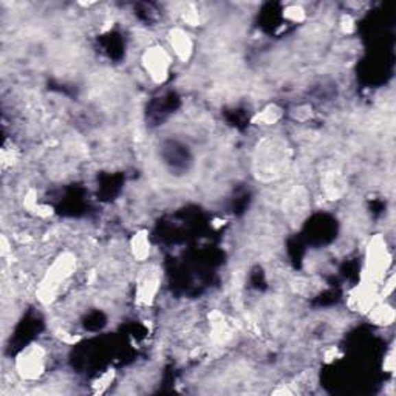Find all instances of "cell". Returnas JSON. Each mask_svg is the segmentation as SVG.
I'll return each instance as SVG.
<instances>
[{
    "instance_id": "6da1fadb",
    "label": "cell",
    "mask_w": 396,
    "mask_h": 396,
    "mask_svg": "<svg viewBox=\"0 0 396 396\" xmlns=\"http://www.w3.org/2000/svg\"><path fill=\"white\" fill-rule=\"evenodd\" d=\"M291 166V148L280 137H266L254 150L253 169L260 181H276L286 175Z\"/></svg>"
},
{
    "instance_id": "7a4b0ae2",
    "label": "cell",
    "mask_w": 396,
    "mask_h": 396,
    "mask_svg": "<svg viewBox=\"0 0 396 396\" xmlns=\"http://www.w3.org/2000/svg\"><path fill=\"white\" fill-rule=\"evenodd\" d=\"M76 270V257L70 253L60 254L48 268L38 290V297L44 303H51L59 294L60 286L69 280Z\"/></svg>"
},
{
    "instance_id": "3957f363",
    "label": "cell",
    "mask_w": 396,
    "mask_h": 396,
    "mask_svg": "<svg viewBox=\"0 0 396 396\" xmlns=\"http://www.w3.org/2000/svg\"><path fill=\"white\" fill-rule=\"evenodd\" d=\"M392 261V255L387 248L386 239L382 235H375L367 248V260H365V282L376 283L384 279Z\"/></svg>"
},
{
    "instance_id": "277c9868",
    "label": "cell",
    "mask_w": 396,
    "mask_h": 396,
    "mask_svg": "<svg viewBox=\"0 0 396 396\" xmlns=\"http://www.w3.org/2000/svg\"><path fill=\"white\" fill-rule=\"evenodd\" d=\"M47 367V353L40 345L33 344L23 349L16 358V370L23 380L33 381L44 375Z\"/></svg>"
},
{
    "instance_id": "5b68a950",
    "label": "cell",
    "mask_w": 396,
    "mask_h": 396,
    "mask_svg": "<svg viewBox=\"0 0 396 396\" xmlns=\"http://www.w3.org/2000/svg\"><path fill=\"white\" fill-rule=\"evenodd\" d=\"M143 67L149 78L155 84H163L167 81L170 67H172V59H170L169 53L160 45H154L148 48L143 54Z\"/></svg>"
},
{
    "instance_id": "8992f818",
    "label": "cell",
    "mask_w": 396,
    "mask_h": 396,
    "mask_svg": "<svg viewBox=\"0 0 396 396\" xmlns=\"http://www.w3.org/2000/svg\"><path fill=\"white\" fill-rule=\"evenodd\" d=\"M158 290H160V272L155 268H148L138 279L137 302L139 305H150L155 301Z\"/></svg>"
},
{
    "instance_id": "52a82bcc",
    "label": "cell",
    "mask_w": 396,
    "mask_h": 396,
    "mask_svg": "<svg viewBox=\"0 0 396 396\" xmlns=\"http://www.w3.org/2000/svg\"><path fill=\"white\" fill-rule=\"evenodd\" d=\"M169 42L175 53V56L180 60H183V62H186V60H189V58L192 56L194 42L191 39V36L186 33V30L174 28L169 34Z\"/></svg>"
},
{
    "instance_id": "ba28073f",
    "label": "cell",
    "mask_w": 396,
    "mask_h": 396,
    "mask_svg": "<svg viewBox=\"0 0 396 396\" xmlns=\"http://www.w3.org/2000/svg\"><path fill=\"white\" fill-rule=\"evenodd\" d=\"M322 191L328 200H339L347 192V183L344 175L338 170H330L322 176Z\"/></svg>"
},
{
    "instance_id": "9c48e42d",
    "label": "cell",
    "mask_w": 396,
    "mask_h": 396,
    "mask_svg": "<svg viewBox=\"0 0 396 396\" xmlns=\"http://www.w3.org/2000/svg\"><path fill=\"white\" fill-rule=\"evenodd\" d=\"M130 249H132L133 257H135L138 261L148 260V257L150 255V240H149L148 233L139 231V233L133 235V239L130 242Z\"/></svg>"
},
{
    "instance_id": "30bf717a",
    "label": "cell",
    "mask_w": 396,
    "mask_h": 396,
    "mask_svg": "<svg viewBox=\"0 0 396 396\" xmlns=\"http://www.w3.org/2000/svg\"><path fill=\"white\" fill-rule=\"evenodd\" d=\"M370 319L377 325H392L395 321V310L393 307H390L388 303H375L373 307L370 308Z\"/></svg>"
},
{
    "instance_id": "8fae6325",
    "label": "cell",
    "mask_w": 396,
    "mask_h": 396,
    "mask_svg": "<svg viewBox=\"0 0 396 396\" xmlns=\"http://www.w3.org/2000/svg\"><path fill=\"white\" fill-rule=\"evenodd\" d=\"M209 319H211V328H212V336H214L216 340H224L226 338H229L231 334V327L228 324L226 318L222 313L218 312H212L209 314Z\"/></svg>"
},
{
    "instance_id": "7c38bea8",
    "label": "cell",
    "mask_w": 396,
    "mask_h": 396,
    "mask_svg": "<svg viewBox=\"0 0 396 396\" xmlns=\"http://www.w3.org/2000/svg\"><path fill=\"white\" fill-rule=\"evenodd\" d=\"M280 118H282V110H280L276 104H271L265 107L264 110L255 117V121L264 126H272L276 124Z\"/></svg>"
},
{
    "instance_id": "4fadbf2b",
    "label": "cell",
    "mask_w": 396,
    "mask_h": 396,
    "mask_svg": "<svg viewBox=\"0 0 396 396\" xmlns=\"http://www.w3.org/2000/svg\"><path fill=\"white\" fill-rule=\"evenodd\" d=\"M283 16L291 22H302L305 19V10H303L301 5H290V7L283 11Z\"/></svg>"
},
{
    "instance_id": "5bb4252c",
    "label": "cell",
    "mask_w": 396,
    "mask_h": 396,
    "mask_svg": "<svg viewBox=\"0 0 396 396\" xmlns=\"http://www.w3.org/2000/svg\"><path fill=\"white\" fill-rule=\"evenodd\" d=\"M183 19H185L187 25H191V27H195L200 22L197 10H194V8H187L185 13H183Z\"/></svg>"
},
{
    "instance_id": "9a60e30c",
    "label": "cell",
    "mask_w": 396,
    "mask_h": 396,
    "mask_svg": "<svg viewBox=\"0 0 396 396\" xmlns=\"http://www.w3.org/2000/svg\"><path fill=\"white\" fill-rule=\"evenodd\" d=\"M353 25H355V22H353V19H351L350 16H347V14L342 16V21H340V27H342V30H344L345 33H351L353 30H355V27H353Z\"/></svg>"
}]
</instances>
